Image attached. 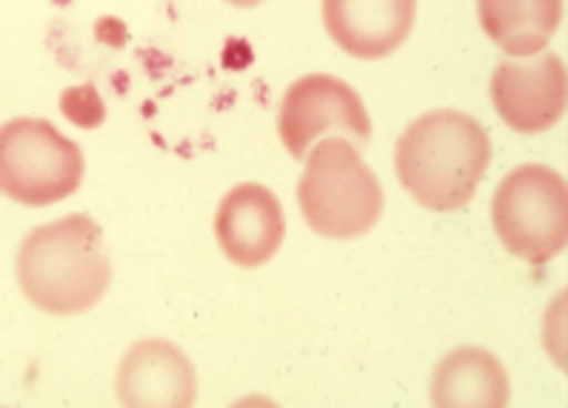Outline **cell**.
<instances>
[{"label": "cell", "mask_w": 568, "mask_h": 408, "mask_svg": "<svg viewBox=\"0 0 568 408\" xmlns=\"http://www.w3.org/2000/svg\"><path fill=\"white\" fill-rule=\"evenodd\" d=\"M297 203L312 232L332 241H355L375 228L386 197L357 146L343 137H328L306 154Z\"/></svg>", "instance_id": "cell-3"}, {"label": "cell", "mask_w": 568, "mask_h": 408, "mask_svg": "<svg viewBox=\"0 0 568 408\" xmlns=\"http://www.w3.org/2000/svg\"><path fill=\"white\" fill-rule=\"evenodd\" d=\"M491 223L515 257L528 266H546L566 246L568 194L562 174L540 163L511 169L491 201Z\"/></svg>", "instance_id": "cell-4"}, {"label": "cell", "mask_w": 568, "mask_h": 408, "mask_svg": "<svg viewBox=\"0 0 568 408\" xmlns=\"http://www.w3.org/2000/svg\"><path fill=\"white\" fill-rule=\"evenodd\" d=\"M491 161L488 134L471 114L437 109L420 114L397 137L395 169L420 206L455 212L475 197Z\"/></svg>", "instance_id": "cell-2"}, {"label": "cell", "mask_w": 568, "mask_h": 408, "mask_svg": "<svg viewBox=\"0 0 568 408\" xmlns=\"http://www.w3.org/2000/svg\"><path fill=\"white\" fill-rule=\"evenodd\" d=\"M491 103L508 129L520 134L548 132L566 109V67L555 52L535 61L500 63L488 83Z\"/></svg>", "instance_id": "cell-7"}, {"label": "cell", "mask_w": 568, "mask_h": 408, "mask_svg": "<svg viewBox=\"0 0 568 408\" xmlns=\"http://www.w3.org/2000/svg\"><path fill=\"white\" fill-rule=\"evenodd\" d=\"M226 3H232V7L237 9H252V7H261L263 0H226Z\"/></svg>", "instance_id": "cell-13"}, {"label": "cell", "mask_w": 568, "mask_h": 408, "mask_svg": "<svg viewBox=\"0 0 568 408\" xmlns=\"http://www.w3.org/2000/svg\"><path fill=\"white\" fill-rule=\"evenodd\" d=\"M14 275L23 297L54 317L83 315L112 283L103 228L87 215H69L32 228L18 248Z\"/></svg>", "instance_id": "cell-1"}, {"label": "cell", "mask_w": 568, "mask_h": 408, "mask_svg": "<svg viewBox=\"0 0 568 408\" xmlns=\"http://www.w3.org/2000/svg\"><path fill=\"white\" fill-rule=\"evenodd\" d=\"M214 235L223 255L243 268H257L277 255L286 237V217L272 188L261 183H241L223 194Z\"/></svg>", "instance_id": "cell-8"}, {"label": "cell", "mask_w": 568, "mask_h": 408, "mask_svg": "<svg viewBox=\"0 0 568 408\" xmlns=\"http://www.w3.org/2000/svg\"><path fill=\"white\" fill-rule=\"evenodd\" d=\"M118 397L129 408H189L197 397L194 366L169 340L134 343L118 366Z\"/></svg>", "instance_id": "cell-10"}, {"label": "cell", "mask_w": 568, "mask_h": 408, "mask_svg": "<svg viewBox=\"0 0 568 408\" xmlns=\"http://www.w3.org/2000/svg\"><path fill=\"white\" fill-rule=\"evenodd\" d=\"M83 152L41 118L0 126V192L29 208L54 206L81 188Z\"/></svg>", "instance_id": "cell-5"}, {"label": "cell", "mask_w": 568, "mask_h": 408, "mask_svg": "<svg viewBox=\"0 0 568 408\" xmlns=\"http://www.w3.org/2000/svg\"><path fill=\"white\" fill-rule=\"evenodd\" d=\"M277 132L295 161H306L312 146L328 132L363 149L372 141V121L361 94L335 74H306L288 86L277 114Z\"/></svg>", "instance_id": "cell-6"}, {"label": "cell", "mask_w": 568, "mask_h": 408, "mask_svg": "<svg viewBox=\"0 0 568 408\" xmlns=\"http://www.w3.org/2000/svg\"><path fill=\"white\" fill-rule=\"evenodd\" d=\"M477 18L488 41L511 58H528L560 29L562 0H477Z\"/></svg>", "instance_id": "cell-12"}, {"label": "cell", "mask_w": 568, "mask_h": 408, "mask_svg": "<svg viewBox=\"0 0 568 408\" xmlns=\"http://www.w3.org/2000/svg\"><path fill=\"white\" fill-rule=\"evenodd\" d=\"M432 402L440 408L508 406L506 368L486 348H455L437 363L432 377Z\"/></svg>", "instance_id": "cell-11"}, {"label": "cell", "mask_w": 568, "mask_h": 408, "mask_svg": "<svg viewBox=\"0 0 568 408\" xmlns=\"http://www.w3.org/2000/svg\"><path fill=\"white\" fill-rule=\"evenodd\" d=\"M417 0H323L328 38L357 61H381L412 34Z\"/></svg>", "instance_id": "cell-9"}]
</instances>
